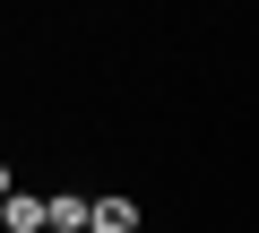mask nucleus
<instances>
[{
  "mask_svg": "<svg viewBox=\"0 0 259 233\" xmlns=\"http://www.w3.org/2000/svg\"><path fill=\"white\" fill-rule=\"evenodd\" d=\"M0 224H9V233H52V199L9 181V199H0Z\"/></svg>",
  "mask_w": 259,
  "mask_h": 233,
  "instance_id": "1",
  "label": "nucleus"
},
{
  "mask_svg": "<svg viewBox=\"0 0 259 233\" xmlns=\"http://www.w3.org/2000/svg\"><path fill=\"white\" fill-rule=\"evenodd\" d=\"M147 216H139V199H130V190H104L95 199V233H139Z\"/></svg>",
  "mask_w": 259,
  "mask_h": 233,
  "instance_id": "2",
  "label": "nucleus"
},
{
  "mask_svg": "<svg viewBox=\"0 0 259 233\" xmlns=\"http://www.w3.org/2000/svg\"><path fill=\"white\" fill-rule=\"evenodd\" d=\"M52 233H95V207L78 190H52Z\"/></svg>",
  "mask_w": 259,
  "mask_h": 233,
  "instance_id": "3",
  "label": "nucleus"
}]
</instances>
